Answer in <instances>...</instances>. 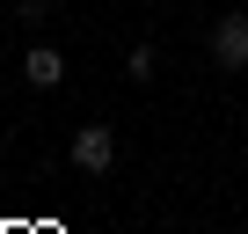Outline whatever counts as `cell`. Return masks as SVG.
<instances>
[{
	"instance_id": "1",
	"label": "cell",
	"mask_w": 248,
	"mask_h": 234,
	"mask_svg": "<svg viewBox=\"0 0 248 234\" xmlns=\"http://www.w3.org/2000/svg\"><path fill=\"white\" fill-rule=\"evenodd\" d=\"M66 161H73L80 176H109V168H117V132H109V125H80V132L66 139Z\"/></svg>"
},
{
	"instance_id": "2",
	"label": "cell",
	"mask_w": 248,
	"mask_h": 234,
	"mask_svg": "<svg viewBox=\"0 0 248 234\" xmlns=\"http://www.w3.org/2000/svg\"><path fill=\"white\" fill-rule=\"evenodd\" d=\"M212 66L219 73H248V8H226L212 22Z\"/></svg>"
},
{
	"instance_id": "3",
	"label": "cell",
	"mask_w": 248,
	"mask_h": 234,
	"mask_svg": "<svg viewBox=\"0 0 248 234\" xmlns=\"http://www.w3.org/2000/svg\"><path fill=\"white\" fill-rule=\"evenodd\" d=\"M22 81H30V88H59V81H66V51H59V44H30V51H22Z\"/></svg>"
},
{
	"instance_id": "4",
	"label": "cell",
	"mask_w": 248,
	"mask_h": 234,
	"mask_svg": "<svg viewBox=\"0 0 248 234\" xmlns=\"http://www.w3.org/2000/svg\"><path fill=\"white\" fill-rule=\"evenodd\" d=\"M154 66H161V59H154V44H132V51H124V81H139V88H146V81H154Z\"/></svg>"
},
{
	"instance_id": "5",
	"label": "cell",
	"mask_w": 248,
	"mask_h": 234,
	"mask_svg": "<svg viewBox=\"0 0 248 234\" xmlns=\"http://www.w3.org/2000/svg\"><path fill=\"white\" fill-rule=\"evenodd\" d=\"M15 15H22V22H30V30H44V22H51V15H59V8H51V0H22V8H15Z\"/></svg>"
}]
</instances>
